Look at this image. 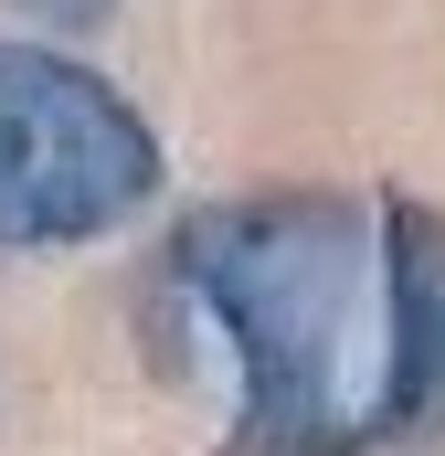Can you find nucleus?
Returning <instances> with one entry per match:
<instances>
[{
    "instance_id": "1",
    "label": "nucleus",
    "mask_w": 445,
    "mask_h": 456,
    "mask_svg": "<svg viewBox=\"0 0 445 456\" xmlns=\"http://www.w3.org/2000/svg\"><path fill=\"white\" fill-rule=\"evenodd\" d=\"M170 319L233 350L222 456H371L392 446V255L382 213L339 191H265L191 213L170 244Z\"/></svg>"
},
{
    "instance_id": "2",
    "label": "nucleus",
    "mask_w": 445,
    "mask_h": 456,
    "mask_svg": "<svg viewBox=\"0 0 445 456\" xmlns=\"http://www.w3.org/2000/svg\"><path fill=\"white\" fill-rule=\"evenodd\" d=\"M170 159L138 96H117L85 53L0 43V255L107 244L159 202Z\"/></svg>"
},
{
    "instance_id": "3",
    "label": "nucleus",
    "mask_w": 445,
    "mask_h": 456,
    "mask_svg": "<svg viewBox=\"0 0 445 456\" xmlns=\"http://www.w3.org/2000/svg\"><path fill=\"white\" fill-rule=\"evenodd\" d=\"M382 255H392V436L445 425V213L435 202H382Z\"/></svg>"
},
{
    "instance_id": "4",
    "label": "nucleus",
    "mask_w": 445,
    "mask_h": 456,
    "mask_svg": "<svg viewBox=\"0 0 445 456\" xmlns=\"http://www.w3.org/2000/svg\"><path fill=\"white\" fill-rule=\"evenodd\" d=\"M11 11H21L43 43H96V32L117 21V0H11Z\"/></svg>"
}]
</instances>
